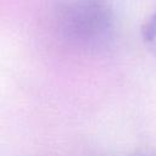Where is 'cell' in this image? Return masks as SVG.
I'll return each instance as SVG.
<instances>
[{
    "instance_id": "1",
    "label": "cell",
    "mask_w": 156,
    "mask_h": 156,
    "mask_svg": "<svg viewBox=\"0 0 156 156\" xmlns=\"http://www.w3.org/2000/svg\"><path fill=\"white\" fill-rule=\"evenodd\" d=\"M63 35L79 44L101 39L110 27V12L101 0H80L66 6L58 16Z\"/></svg>"
},
{
    "instance_id": "2",
    "label": "cell",
    "mask_w": 156,
    "mask_h": 156,
    "mask_svg": "<svg viewBox=\"0 0 156 156\" xmlns=\"http://www.w3.org/2000/svg\"><path fill=\"white\" fill-rule=\"evenodd\" d=\"M143 39L147 50L156 57V12L145 23L143 28Z\"/></svg>"
}]
</instances>
